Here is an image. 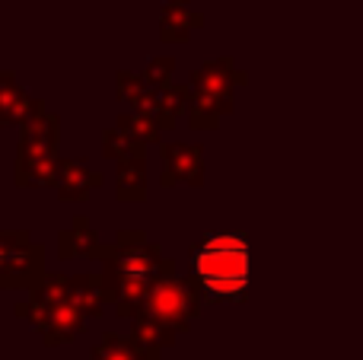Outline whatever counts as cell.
Masks as SVG:
<instances>
[{
	"instance_id": "obj_1",
	"label": "cell",
	"mask_w": 363,
	"mask_h": 360,
	"mask_svg": "<svg viewBox=\"0 0 363 360\" xmlns=\"http://www.w3.org/2000/svg\"><path fill=\"white\" fill-rule=\"evenodd\" d=\"M191 268L207 297L236 300L249 284V242L245 236H213L194 249Z\"/></svg>"
},
{
	"instance_id": "obj_3",
	"label": "cell",
	"mask_w": 363,
	"mask_h": 360,
	"mask_svg": "<svg viewBox=\"0 0 363 360\" xmlns=\"http://www.w3.org/2000/svg\"><path fill=\"white\" fill-rule=\"evenodd\" d=\"M150 313L160 319H176L185 313V293L182 287H172V284H160L157 291L150 293Z\"/></svg>"
},
{
	"instance_id": "obj_2",
	"label": "cell",
	"mask_w": 363,
	"mask_h": 360,
	"mask_svg": "<svg viewBox=\"0 0 363 360\" xmlns=\"http://www.w3.org/2000/svg\"><path fill=\"white\" fill-rule=\"evenodd\" d=\"M153 261L147 259V252H121V284H128V291H138L150 281Z\"/></svg>"
}]
</instances>
